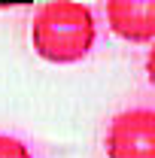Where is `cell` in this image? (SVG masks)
I'll list each match as a JSON object with an SVG mask.
<instances>
[{
	"label": "cell",
	"mask_w": 155,
	"mask_h": 158,
	"mask_svg": "<svg viewBox=\"0 0 155 158\" xmlns=\"http://www.w3.org/2000/svg\"><path fill=\"white\" fill-rule=\"evenodd\" d=\"M146 76H149V82H152V88H155V43H152V49H149V55H146Z\"/></svg>",
	"instance_id": "5"
},
{
	"label": "cell",
	"mask_w": 155,
	"mask_h": 158,
	"mask_svg": "<svg viewBox=\"0 0 155 158\" xmlns=\"http://www.w3.org/2000/svg\"><path fill=\"white\" fill-rule=\"evenodd\" d=\"M0 158H34V155H31V149H27L19 137L0 134Z\"/></svg>",
	"instance_id": "4"
},
{
	"label": "cell",
	"mask_w": 155,
	"mask_h": 158,
	"mask_svg": "<svg viewBox=\"0 0 155 158\" xmlns=\"http://www.w3.org/2000/svg\"><path fill=\"white\" fill-rule=\"evenodd\" d=\"M94 12L85 3L52 0L43 3L31 21V43L40 58L55 64H73L85 58L94 46Z\"/></svg>",
	"instance_id": "1"
},
{
	"label": "cell",
	"mask_w": 155,
	"mask_h": 158,
	"mask_svg": "<svg viewBox=\"0 0 155 158\" xmlns=\"http://www.w3.org/2000/svg\"><path fill=\"white\" fill-rule=\"evenodd\" d=\"M107 21L128 43H149L155 40V0H110Z\"/></svg>",
	"instance_id": "3"
},
{
	"label": "cell",
	"mask_w": 155,
	"mask_h": 158,
	"mask_svg": "<svg viewBox=\"0 0 155 158\" xmlns=\"http://www.w3.org/2000/svg\"><path fill=\"white\" fill-rule=\"evenodd\" d=\"M107 158H155V110L119 113L107 131Z\"/></svg>",
	"instance_id": "2"
}]
</instances>
